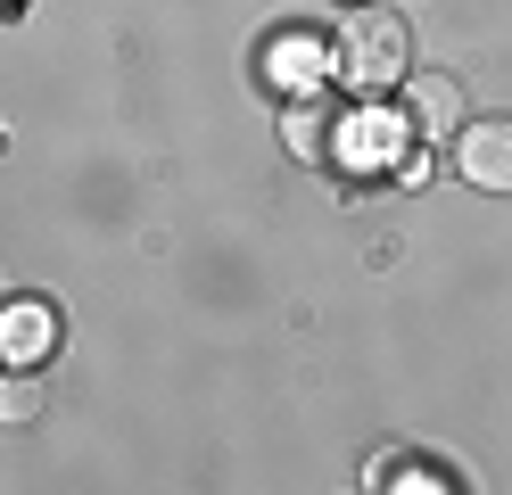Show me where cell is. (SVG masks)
Segmentation results:
<instances>
[{
  "label": "cell",
  "instance_id": "obj_6",
  "mask_svg": "<svg viewBox=\"0 0 512 495\" xmlns=\"http://www.w3.org/2000/svg\"><path fill=\"white\" fill-rule=\"evenodd\" d=\"M281 141H290V157H298V165H323V157H331V141H339V116L306 91V99H290V116H281Z\"/></svg>",
  "mask_w": 512,
  "mask_h": 495
},
{
  "label": "cell",
  "instance_id": "obj_4",
  "mask_svg": "<svg viewBox=\"0 0 512 495\" xmlns=\"http://www.w3.org/2000/svg\"><path fill=\"white\" fill-rule=\"evenodd\" d=\"M50 347H58V322H50V306L17 297V306L0 314V363H42Z\"/></svg>",
  "mask_w": 512,
  "mask_h": 495
},
{
  "label": "cell",
  "instance_id": "obj_8",
  "mask_svg": "<svg viewBox=\"0 0 512 495\" xmlns=\"http://www.w3.org/2000/svg\"><path fill=\"white\" fill-rule=\"evenodd\" d=\"M34 413H42V372H34V363H9V372H0V421L25 429Z\"/></svg>",
  "mask_w": 512,
  "mask_h": 495
},
{
  "label": "cell",
  "instance_id": "obj_2",
  "mask_svg": "<svg viewBox=\"0 0 512 495\" xmlns=\"http://www.w3.org/2000/svg\"><path fill=\"white\" fill-rule=\"evenodd\" d=\"M455 174L471 190H512V116H463L455 124Z\"/></svg>",
  "mask_w": 512,
  "mask_h": 495
},
{
  "label": "cell",
  "instance_id": "obj_3",
  "mask_svg": "<svg viewBox=\"0 0 512 495\" xmlns=\"http://www.w3.org/2000/svg\"><path fill=\"white\" fill-rule=\"evenodd\" d=\"M256 66H265V83H281L290 99H306L314 83H323V42H306V33H273Z\"/></svg>",
  "mask_w": 512,
  "mask_h": 495
},
{
  "label": "cell",
  "instance_id": "obj_7",
  "mask_svg": "<svg viewBox=\"0 0 512 495\" xmlns=\"http://www.w3.org/2000/svg\"><path fill=\"white\" fill-rule=\"evenodd\" d=\"M347 149H356L364 165H389V149H405V116H380V108H364L356 124H347Z\"/></svg>",
  "mask_w": 512,
  "mask_h": 495
},
{
  "label": "cell",
  "instance_id": "obj_1",
  "mask_svg": "<svg viewBox=\"0 0 512 495\" xmlns=\"http://www.w3.org/2000/svg\"><path fill=\"white\" fill-rule=\"evenodd\" d=\"M331 58H339V83L380 99L389 83H405V17H347Z\"/></svg>",
  "mask_w": 512,
  "mask_h": 495
},
{
  "label": "cell",
  "instance_id": "obj_5",
  "mask_svg": "<svg viewBox=\"0 0 512 495\" xmlns=\"http://www.w3.org/2000/svg\"><path fill=\"white\" fill-rule=\"evenodd\" d=\"M405 124H413V132H446V141H455V124H463V83H455V75L405 83Z\"/></svg>",
  "mask_w": 512,
  "mask_h": 495
}]
</instances>
